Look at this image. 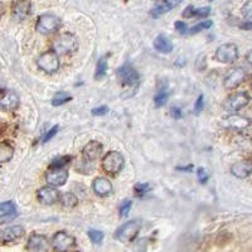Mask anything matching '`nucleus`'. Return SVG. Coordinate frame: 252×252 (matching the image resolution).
<instances>
[{
	"mask_svg": "<svg viewBox=\"0 0 252 252\" xmlns=\"http://www.w3.org/2000/svg\"><path fill=\"white\" fill-rule=\"evenodd\" d=\"M238 48L235 43H224L216 51V60L220 63H232L237 60Z\"/></svg>",
	"mask_w": 252,
	"mask_h": 252,
	"instance_id": "6",
	"label": "nucleus"
},
{
	"mask_svg": "<svg viewBox=\"0 0 252 252\" xmlns=\"http://www.w3.org/2000/svg\"><path fill=\"white\" fill-rule=\"evenodd\" d=\"M107 72V58L102 57L98 60L97 64H96V72H94V78L100 80L103 76L106 75Z\"/></svg>",
	"mask_w": 252,
	"mask_h": 252,
	"instance_id": "26",
	"label": "nucleus"
},
{
	"mask_svg": "<svg viewBox=\"0 0 252 252\" xmlns=\"http://www.w3.org/2000/svg\"><path fill=\"white\" fill-rule=\"evenodd\" d=\"M61 27V19L53 14H43L40 15L37 20V29L38 33L40 34H51L55 33L60 29Z\"/></svg>",
	"mask_w": 252,
	"mask_h": 252,
	"instance_id": "3",
	"label": "nucleus"
},
{
	"mask_svg": "<svg viewBox=\"0 0 252 252\" xmlns=\"http://www.w3.org/2000/svg\"><path fill=\"white\" fill-rule=\"evenodd\" d=\"M231 173L236 178L245 179L252 173V160H241L231 166Z\"/></svg>",
	"mask_w": 252,
	"mask_h": 252,
	"instance_id": "18",
	"label": "nucleus"
},
{
	"mask_svg": "<svg viewBox=\"0 0 252 252\" xmlns=\"http://www.w3.org/2000/svg\"><path fill=\"white\" fill-rule=\"evenodd\" d=\"M152 189V187L149 186V183H136L134 187L135 193L138 195H143L145 193H148Z\"/></svg>",
	"mask_w": 252,
	"mask_h": 252,
	"instance_id": "33",
	"label": "nucleus"
},
{
	"mask_svg": "<svg viewBox=\"0 0 252 252\" xmlns=\"http://www.w3.org/2000/svg\"><path fill=\"white\" fill-rule=\"evenodd\" d=\"M49 246L48 238L43 235H32L27 242V249L31 252H47Z\"/></svg>",
	"mask_w": 252,
	"mask_h": 252,
	"instance_id": "11",
	"label": "nucleus"
},
{
	"mask_svg": "<svg viewBox=\"0 0 252 252\" xmlns=\"http://www.w3.org/2000/svg\"><path fill=\"white\" fill-rule=\"evenodd\" d=\"M17 213V207L13 202H3L0 203V217L12 216Z\"/></svg>",
	"mask_w": 252,
	"mask_h": 252,
	"instance_id": "27",
	"label": "nucleus"
},
{
	"mask_svg": "<svg viewBox=\"0 0 252 252\" xmlns=\"http://www.w3.org/2000/svg\"><path fill=\"white\" fill-rule=\"evenodd\" d=\"M209 1H213V0H209Z\"/></svg>",
	"mask_w": 252,
	"mask_h": 252,
	"instance_id": "43",
	"label": "nucleus"
},
{
	"mask_svg": "<svg viewBox=\"0 0 252 252\" xmlns=\"http://www.w3.org/2000/svg\"><path fill=\"white\" fill-rule=\"evenodd\" d=\"M250 102V96L246 92H237L224 100L223 107L227 111H240Z\"/></svg>",
	"mask_w": 252,
	"mask_h": 252,
	"instance_id": "7",
	"label": "nucleus"
},
{
	"mask_svg": "<svg viewBox=\"0 0 252 252\" xmlns=\"http://www.w3.org/2000/svg\"><path fill=\"white\" fill-rule=\"evenodd\" d=\"M60 202L63 207H66V208H72V207L77 206L78 198L76 197L73 193H64L63 195H61Z\"/></svg>",
	"mask_w": 252,
	"mask_h": 252,
	"instance_id": "25",
	"label": "nucleus"
},
{
	"mask_svg": "<svg viewBox=\"0 0 252 252\" xmlns=\"http://www.w3.org/2000/svg\"><path fill=\"white\" fill-rule=\"evenodd\" d=\"M118 77L123 85L129 87L138 86L139 81H140V77H139V73L136 72V69L132 68L130 64H124L123 67L118 69Z\"/></svg>",
	"mask_w": 252,
	"mask_h": 252,
	"instance_id": "8",
	"label": "nucleus"
},
{
	"mask_svg": "<svg viewBox=\"0 0 252 252\" xmlns=\"http://www.w3.org/2000/svg\"><path fill=\"white\" fill-rule=\"evenodd\" d=\"M224 127H228V129H235V130H242L246 129L247 126H250L251 121L249 120L245 116H241V115L232 114L227 116L223 121H222Z\"/></svg>",
	"mask_w": 252,
	"mask_h": 252,
	"instance_id": "13",
	"label": "nucleus"
},
{
	"mask_svg": "<svg viewBox=\"0 0 252 252\" xmlns=\"http://www.w3.org/2000/svg\"><path fill=\"white\" fill-rule=\"evenodd\" d=\"M89 237L94 244H101V241L103 240V232H101L98 229H90Z\"/></svg>",
	"mask_w": 252,
	"mask_h": 252,
	"instance_id": "32",
	"label": "nucleus"
},
{
	"mask_svg": "<svg viewBox=\"0 0 252 252\" xmlns=\"http://www.w3.org/2000/svg\"><path fill=\"white\" fill-rule=\"evenodd\" d=\"M211 14V8L209 6H204V8H194V6L189 5L183 12L184 18H193V17H199L204 18L207 15Z\"/></svg>",
	"mask_w": 252,
	"mask_h": 252,
	"instance_id": "22",
	"label": "nucleus"
},
{
	"mask_svg": "<svg viewBox=\"0 0 252 252\" xmlns=\"http://www.w3.org/2000/svg\"><path fill=\"white\" fill-rule=\"evenodd\" d=\"M72 100V96L67 92H57L55 94V97L52 100V105L53 106H61L63 103H67L68 101Z\"/></svg>",
	"mask_w": 252,
	"mask_h": 252,
	"instance_id": "28",
	"label": "nucleus"
},
{
	"mask_svg": "<svg viewBox=\"0 0 252 252\" xmlns=\"http://www.w3.org/2000/svg\"><path fill=\"white\" fill-rule=\"evenodd\" d=\"M131 206H132V202L130 199L124 202L123 204L120 206V216L121 217H126V216L129 215L130 211H131Z\"/></svg>",
	"mask_w": 252,
	"mask_h": 252,
	"instance_id": "34",
	"label": "nucleus"
},
{
	"mask_svg": "<svg viewBox=\"0 0 252 252\" xmlns=\"http://www.w3.org/2000/svg\"><path fill=\"white\" fill-rule=\"evenodd\" d=\"M68 179V172L66 169H53L47 173L46 181L51 187H61Z\"/></svg>",
	"mask_w": 252,
	"mask_h": 252,
	"instance_id": "14",
	"label": "nucleus"
},
{
	"mask_svg": "<svg viewBox=\"0 0 252 252\" xmlns=\"http://www.w3.org/2000/svg\"><path fill=\"white\" fill-rule=\"evenodd\" d=\"M251 86H252V83H251Z\"/></svg>",
	"mask_w": 252,
	"mask_h": 252,
	"instance_id": "44",
	"label": "nucleus"
},
{
	"mask_svg": "<svg viewBox=\"0 0 252 252\" xmlns=\"http://www.w3.org/2000/svg\"><path fill=\"white\" fill-rule=\"evenodd\" d=\"M38 67L46 73H53L60 68V58L55 51H49L40 55L37 60Z\"/></svg>",
	"mask_w": 252,
	"mask_h": 252,
	"instance_id": "5",
	"label": "nucleus"
},
{
	"mask_svg": "<svg viewBox=\"0 0 252 252\" xmlns=\"http://www.w3.org/2000/svg\"><path fill=\"white\" fill-rule=\"evenodd\" d=\"M77 46V39L72 33H62L53 40V51L57 55L71 53Z\"/></svg>",
	"mask_w": 252,
	"mask_h": 252,
	"instance_id": "2",
	"label": "nucleus"
},
{
	"mask_svg": "<svg viewBox=\"0 0 252 252\" xmlns=\"http://www.w3.org/2000/svg\"><path fill=\"white\" fill-rule=\"evenodd\" d=\"M13 154H14V148L8 141L0 143V164L8 163L12 160Z\"/></svg>",
	"mask_w": 252,
	"mask_h": 252,
	"instance_id": "23",
	"label": "nucleus"
},
{
	"mask_svg": "<svg viewBox=\"0 0 252 252\" xmlns=\"http://www.w3.org/2000/svg\"><path fill=\"white\" fill-rule=\"evenodd\" d=\"M92 188H94V193L100 197H106V195L111 194L112 192V184L109 179L102 177L96 178L92 184Z\"/></svg>",
	"mask_w": 252,
	"mask_h": 252,
	"instance_id": "19",
	"label": "nucleus"
},
{
	"mask_svg": "<svg viewBox=\"0 0 252 252\" xmlns=\"http://www.w3.org/2000/svg\"><path fill=\"white\" fill-rule=\"evenodd\" d=\"M60 198V193H58L57 189H55V187H43L38 190V199H39L40 203L47 204V206L57 203Z\"/></svg>",
	"mask_w": 252,
	"mask_h": 252,
	"instance_id": "12",
	"label": "nucleus"
},
{
	"mask_svg": "<svg viewBox=\"0 0 252 252\" xmlns=\"http://www.w3.org/2000/svg\"><path fill=\"white\" fill-rule=\"evenodd\" d=\"M24 228L22 226H12L4 229L1 233V240L4 242H13V241L19 240L20 237H23Z\"/></svg>",
	"mask_w": 252,
	"mask_h": 252,
	"instance_id": "20",
	"label": "nucleus"
},
{
	"mask_svg": "<svg viewBox=\"0 0 252 252\" xmlns=\"http://www.w3.org/2000/svg\"><path fill=\"white\" fill-rule=\"evenodd\" d=\"M212 27V20H204V22H201V23H198L197 26L192 27V28H189L188 33L189 34H195L198 32L204 31V29H208Z\"/></svg>",
	"mask_w": 252,
	"mask_h": 252,
	"instance_id": "31",
	"label": "nucleus"
},
{
	"mask_svg": "<svg viewBox=\"0 0 252 252\" xmlns=\"http://www.w3.org/2000/svg\"><path fill=\"white\" fill-rule=\"evenodd\" d=\"M58 129H60V127H58V125L53 126V127H52V129L49 130V131L47 132L46 135H44V138H43V143H48V141L51 140V139L53 138V136H55L56 134H57V132H58Z\"/></svg>",
	"mask_w": 252,
	"mask_h": 252,
	"instance_id": "36",
	"label": "nucleus"
},
{
	"mask_svg": "<svg viewBox=\"0 0 252 252\" xmlns=\"http://www.w3.org/2000/svg\"><path fill=\"white\" fill-rule=\"evenodd\" d=\"M175 29H177L178 33H181V34H186L189 31L188 26H187V23H184V22H177V23H175Z\"/></svg>",
	"mask_w": 252,
	"mask_h": 252,
	"instance_id": "37",
	"label": "nucleus"
},
{
	"mask_svg": "<svg viewBox=\"0 0 252 252\" xmlns=\"http://www.w3.org/2000/svg\"><path fill=\"white\" fill-rule=\"evenodd\" d=\"M92 115L94 116H102V115H106L109 112V107L107 106H100L96 107V109H92Z\"/></svg>",
	"mask_w": 252,
	"mask_h": 252,
	"instance_id": "39",
	"label": "nucleus"
},
{
	"mask_svg": "<svg viewBox=\"0 0 252 252\" xmlns=\"http://www.w3.org/2000/svg\"><path fill=\"white\" fill-rule=\"evenodd\" d=\"M124 163H125V159L121 153L110 152L103 157L102 168L107 174L114 175L121 172V169L124 168Z\"/></svg>",
	"mask_w": 252,
	"mask_h": 252,
	"instance_id": "1",
	"label": "nucleus"
},
{
	"mask_svg": "<svg viewBox=\"0 0 252 252\" xmlns=\"http://www.w3.org/2000/svg\"><path fill=\"white\" fill-rule=\"evenodd\" d=\"M166 101H168V92H166L165 90L158 91L157 94L154 96V102L157 107H161L163 105H165Z\"/></svg>",
	"mask_w": 252,
	"mask_h": 252,
	"instance_id": "30",
	"label": "nucleus"
},
{
	"mask_svg": "<svg viewBox=\"0 0 252 252\" xmlns=\"http://www.w3.org/2000/svg\"><path fill=\"white\" fill-rule=\"evenodd\" d=\"M197 175L201 183L204 184L207 181H208V174H207V170L204 169V168H199V169L197 170Z\"/></svg>",
	"mask_w": 252,
	"mask_h": 252,
	"instance_id": "38",
	"label": "nucleus"
},
{
	"mask_svg": "<svg viewBox=\"0 0 252 252\" xmlns=\"http://www.w3.org/2000/svg\"><path fill=\"white\" fill-rule=\"evenodd\" d=\"M172 116L174 119H182L183 118V111L179 106H173L172 107Z\"/></svg>",
	"mask_w": 252,
	"mask_h": 252,
	"instance_id": "40",
	"label": "nucleus"
},
{
	"mask_svg": "<svg viewBox=\"0 0 252 252\" xmlns=\"http://www.w3.org/2000/svg\"><path fill=\"white\" fill-rule=\"evenodd\" d=\"M241 12H242V17H244L245 20V26L244 28L251 29L252 28V0L250 1H246L241 9Z\"/></svg>",
	"mask_w": 252,
	"mask_h": 252,
	"instance_id": "24",
	"label": "nucleus"
},
{
	"mask_svg": "<svg viewBox=\"0 0 252 252\" xmlns=\"http://www.w3.org/2000/svg\"><path fill=\"white\" fill-rule=\"evenodd\" d=\"M245 78H246V71H245L242 67L232 68L228 73H227L226 77H224V87L229 90L236 89V87H238L241 83L244 82Z\"/></svg>",
	"mask_w": 252,
	"mask_h": 252,
	"instance_id": "10",
	"label": "nucleus"
},
{
	"mask_svg": "<svg viewBox=\"0 0 252 252\" xmlns=\"http://www.w3.org/2000/svg\"><path fill=\"white\" fill-rule=\"evenodd\" d=\"M154 48L160 53H170L173 51V43L169 38L164 34H159L154 39Z\"/></svg>",
	"mask_w": 252,
	"mask_h": 252,
	"instance_id": "21",
	"label": "nucleus"
},
{
	"mask_svg": "<svg viewBox=\"0 0 252 252\" xmlns=\"http://www.w3.org/2000/svg\"><path fill=\"white\" fill-rule=\"evenodd\" d=\"M102 152L103 146L102 144L98 143V141H90L82 150L83 157L86 158L89 161L97 160L98 158L101 157V154H102Z\"/></svg>",
	"mask_w": 252,
	"mask_h": 252,
	"instance_id": "16",
	"label": "nucleus"
},
{
	"mask_svg": "<svg viewBox=\"0 0 252 252\" xmlns=\"http://www.w3.org/2000/svg\"><path fill=\"white\" fill-rule=\"evenodd\" d=\"M19 105V97L18 94L12 91L4 92L0 94V107L5 111H13Z\"/></svg>",
	"mask_w": 252,
	"mask_h": 252,
	"instance_id": "17",
	"label": "nucleus"
},
{
	"mask_svg": "<svg viewBox=\"0 0 252 252\" xmlns=\"http://www.w3.org/2000/svg\"><path fill=\"white\" fill-rule=\"evenodd\" d=\"M32 13V3L29 0H18L13 5V15L17 20H24Z\"/></svg>",
	"mask_w": 252,
	"mask_h": 252,
	"instance_id": "15",
	"label": "nucleus"
},
{
	"mask_svg": "<svg viewBox=\"0 0 252 252\" xmlns=\"http://www.w3.org/2000/svg\"><path fill=\"white\" fill-rule=\"evenodd\" d=\"M246 60H247V62L250 63V64H252V49H251V51L249 52V53H247Z\"/></svg>",
	"mask_w": 252,
	"mask_h": 252,
	"instance_id": "41",
	"label": "nucleus"
},
{
	"mask_svg": "<svg viewBox=\"0 0 252 252\" xmlns=\"http://www.w3.org/2000/svg\"><path fill=\"white\" fill-rule=\"evenodd\" d=\"M175 1H177V4H178V5H179V4L182 3V0H175Z\"/></svg>",
	"mask_w": 252,
	"mask_h": 252,
	"instance_id": "42",
	"label": "nucleus"
},
{
	"mask_svg": "<svg viewBox=\"0 0 252 252\" xmlns=\"http://www.w3.org/2000/svg\"><path fill=\"white\" fill-rule=\"evenodd\" d=\"M75 238L66 232H57L52 240V246L57 252H68L75 247Z\"/></svg>",
	"mask_w": 252,
	"mask_h": 252,
	"instance_id": "9",
	"label": "nucleus"
},
{
	"mask_svg": "<svg viewBox=\"0 0 252 252\" xmlns=\"http://www.w3.org/2000/svg\"><path fill=\"white\" fill-rule=\"evenodd\" d=\"M141 228V224L139 220H130L127 223H125L124 226H121L120 228L116 231L115 233V237L118 238L121 242H131L136 236H138L139 231Z\"/></svg>",
	"mask_w": 252,
	"mask_h": 252,
	"instance_id": "4",
	"label": "nucleus"
},
{
	"mask_svg": "<svg viewBox=\"0 0 252 252\" xmlns=\"http://www.w3.org/2000/svg\"><path fill=\"white\" fill-rule=\"evenodd\" d=\"M71 160H72V157H69V155H64V157H57V158H55L53 160H52L51 166L53 168V169H61V168H63V166H66L67 164L71 163Z\"/></svg>",
	"mask_w": 252,
	"mask_h": 252,
	"instance_id": "29",
	"label": "nucleus"
},
{
	"mask_svg": "<svg viewBox=\"0 0 252 252\" xmlns=\"http://www.w3.org/2000/svg\"><path fill=\"white\" fill-rule=\"evenodd\" d=\"M203 109H204V97H203V94H201V96H198L197 101H195L194 103V114L199 115L202 111H203Z\"/></svg>",
	"mask_w": 252,
	"mask_h": 252,
	"instance_id": "35",
	"label": "nucleus"
}]
</instances>
